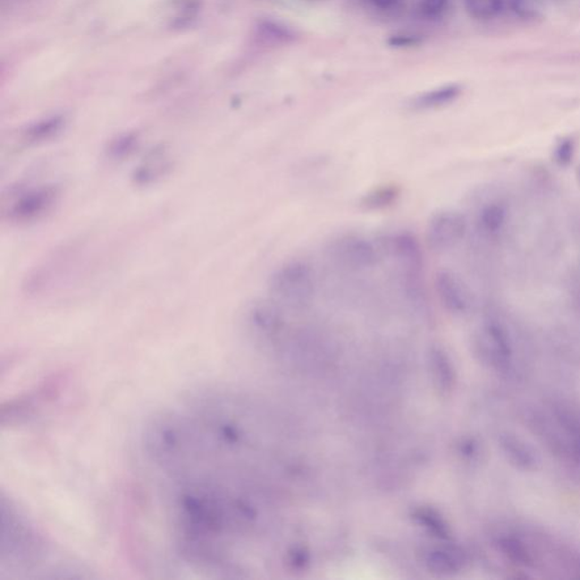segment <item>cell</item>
<instances>
[{"mask_svg": "<svg viewBox=\"0 0 580 580\" xmlns=\"http://www.w3.org/2000/svg\"><path fill=\"white\" fill-rule=\"evenodd\" d=\"M391 44L396 46H410L418 44V39L414 36H393Z\"/></svg>", "mask_w": 580, "mask_h": 580, "instance_id": "ffe728a7", "label": "cell"}, {"mask_svg": "<svg viewBox=\"0 0 580 580\" xmlns=\"http://www.w3.org/2000/svg\"><path fill=\"white\" fill-rule=\"evenodd\" d=\"M134 144V139L130 138H126L121 139V141L113 143L112 147L113 155L120 156L125 155L127 151L132 149Z\"/></svg>", "mask_w": 580, "mask_h": 580, "instance_id": "d6986e66", "label": "cell"}, {"mask_svg": "<svg viewBox=\"0 0 580 580\" xmlns=\"http://www.w3.org/2000/svg\"><path fill=\"white\" fill-rule=\"evenodd\" d=\"M460 93L461 88L458 84H447V86L432 88V90L417 96L410 103V107L415 110L437 109L451 104L452 101L458 98Z\"/></svg>", "mask_w": 580, "mask_h": 580, "instance_id": "9c48e42d", "label": "cell"}, {"mask_svg": "<svg viewBox=\"0 0 580 580\" xmlns=\"http://www.w3.org/2000/svg\"><path fill=\"white\" fill-rule=\"evenodd\" d=\"M507 10L524 20L535 19L540 14V6L536 0H507Z\"/></svg>", "mask_w": 580, "mask_h": 580, "instance_id": "9a60e30c", "label": "cell"}, {"mask_svg": "<svg viewBox=\"0 0 580 580\" xmlns=\"http://www.w3.org/2000/svg\"><path fill=\"white\" fill-rule=\"evenodd\" d=\"M505 222V213L501 206L491 205L482 210L478 218V228L485 235H493L501 230Z\"/></svg>", "mask_w": 580, "mask_h": 580, "instance_id": "7c38bea8", "label": "cell"}, {"mask_svg": "<svg viewBox=\"0 0 580 580\" xmlns=\"http://www.w3.org/2000/svg\"><path fill=\"white\" fill-rule=\"evenodd\" d=\"M573 154L574 143L570 139H567L557 149V160L562 164H568L570 159L573 158Z\"/></svg>", "mask_w": 580, "mask_h": 580, "instance_id": "ac0fdd59", "label": "cell"}, {"mask_svg": "<svg viewBox=\"0 0 580 580\" xmlns=\"http://www.w3.org/2000/svg\"><path fill=\"white\" fill-rule=\"evenodd\" d=\"M0 579L39 578L38 574L71 571L69 562L12 500L3 498Z\"/></svg>", "mask_w": 580, "mask_h": 580, "instance_id": "6da1fadb", "label": "cell"}, {"mask_svg": "<svg viewBox=\"0 0 580 580\" xmlns=\"http://www.w3.org/2000/svg\"><path fill=\"white\" fill-rule=\"evenodd\" d=\"M451 0H417V11L422 18L440 20L447 14L450 8Z\"/></svg>", "mask_w": 580, "mask_h": 580, "instance_id": "5bb4252c", "label": "cell"}, {"mask_svg": "<svg viewBox=\"0 0 580 580\" xmlns=\"http://www.w3.org/2000/svg\"><path fill=\"white\" fill-rule=\"evenodd\" d=\"M434 287L440 302L448 312L461 315L471 310L473 305L471 290L455 271L439 270L435 274Z\"/></svg>", "mask_w": 580, "mask_h": 580, "instance_id": "8992f818", "label": "cell"}, {"mask_svg": "<svg viewBox=\"0 0 580 580\" xmlns=\"http://www.w3.org/2000/svg\"><path fill=\"white\" fill-rule=\"evenodd\" d=\"M464 6L474 20L491 21L507 10V0H464Z\"/></svg>", "mask_w": 580, "mask_h": 580, "instance_id": "30bf717a", "label": "cell"}, {"mask_svg": "<svg viewBox=\"0 0 580 580\" xmlns=\"http://www.w3.org/2000/svg\"><path fill=\"white\" fill-rule=\"evenodd\" d=\"M400 189L396 185H384L371 190L363 198L362 206L367 210H383L396 203Z\"/></svg>", "mask_w": 580, "mask_h": 580, "instance_id": "8fae6325", "label": "cell"}, {"mask_svg": "<svg viewBox=\"0 0 580 580\" xmlns=\"http://www.w3.org/2000/svg\"><path fill=\"white\" fill-rule=\"evenodd\" d=\"M63 121L59 118H53V120L40 122V124L32 126L27 132V138L31 141H39V139H46L53 137L61 130Z\"/></svg>", "mask_w": 580, "mask_h": 580, "instance_id": "2e32d148", "label": "cell"}, {"mask_svg": "<svg viewBox=\"0 0 580 580\" xmlns=\"http://www.w3.org/2000/svg\"><path fill=\"white\" fill-rule=\"evenodd\" d=\"M499 545H500L503 554L516 565L524 567L532 565L531 554L528 553L522 542L514 539V537H503Z\"/></svg>", "mask_w": 580, "mask_h": 580, "instance_id": "4fadbf2b", "label": "cell"}, {"mask_svg": "<svg viewBox=\"0 0 580 580\" xmlns=\"http://www.w3.org/2000/svg\"><path fill=\"white\" fill-rule=\"evenodd\" d=\"M58 198L55 186H40L21 194L13 203L8 215L16 223H28L38 219L52 209Z\"/></svg>", "mask_w": 580, "mask_h": 580, "instance_id": "52a82bcc", "label": "cell"}, {"mask_svg": "<svg viewBox=\"0 0 580 580\" xmlns=\"http://www.w3.org/2000/svg\"><path fill=\"white\" fill-rule=\"evenodd\" d=\"M500 443L503 454L516 467L523 471H533L536 468V456L522 439L506 433L502 435Z\"/></svg>", "mask_w": 580, "mask_h": 580, "instance_id": "ba28073f", "label": "cell"}, {"mask_svg": "<svg viewBox=\"0 0 580 580\" xmlns=\"http://www.w3.org/2000/svg\"><path fill=\"white\" fill-rule=\"evenodd\" d=\"M467 223L463 214L441 210L432 214L426 226V244L435 253L450 251L463 240Z\"/></svg>", "mask_w": 580, "mask_h": 580, "instance_id": "277c9868", "label": "cell"}, {"mask_svg": "<svg viewBox=\"0 0 580 580\" xmlns=\"http://www.w3.org/2000/svg\"><path fill=\"white\" fill-rule=\"evenodd\" d=\"M330 257L342 268L362 271L379 264L382 249L363 236L346 235L333 240L329 248Z\"/></svg>", "mask_w": 580, "mask_h": 580, "instance_id": "3957f363", "label": "cell"}, {"mask_svg": "<svg viewBox=\"0 0 580 580\" xmlns=\"http://www.w3.org/2000/svg\"><path fill=\"white\" fill-rule=\"evenodd\" d=\"M315 274L305 261L285 262L270 277V298L281 307L302 310L315 299Z\"/></svg>", "mask_w": 580, "mask_h": 580, "instance_id": "7a4b0ae2", "label": "cell"}, {"mask_svg": "<svg viewBox=\"0 0 580 580\" xmlns=\"http://www.w3.org/2000/svg\"><path fill=\"white\" fill-rule=\"evenodd\" d=\"M366 2L375 10L391 12L401 7L405 0H366Z\"/></svg>", "mask_w": 580, "mask_h": 580, "instance_id": "e0dca14e", "label": "cell"}, {"mask_svg": "<svg viewBox=\"0 0 580 580\" xmlns=\"http://www.w3.org/2000/svg\"><path fill=\"white\" fill-rule=\"evenodd\" d=\"M382 251L404 271L406 278L420 276L424 256L416 237L408 231L396 232L385 240Z\"/></svg>", "mask_w": 580, "mask_h": 580, "instance_id": "5b68a950", "label": "cell"}]
</instances>
